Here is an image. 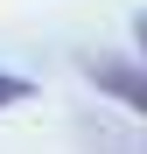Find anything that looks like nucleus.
Here are the masks:
<instances>
[{
  "label": "nucleus",
  "mask_w": 147,
  "mask_h": 154,
  "mask_svg": "<svg viewBox=\"0 0 147 154\" xmlns=\"http://www.w3.org/2000/svg\"><path fill=\"white\" fill-rule=\"evenodd\" d=\"M84 77H91L98 91H112L119 105L147 112V70L140 63H126V56H84Z\"/></svg>",
  "instance_id": "1"
},
{
  "label": "nucleus",
  "mask_w": 147,
  "mask_h": 154,
  "mask_svg": "<svg viewBox=\"0 0 147 154\" xmlns=\"http://www.w3.org/2000/svg\"><path fill=\"white\" fill-rule=\"evenodd\" d=\"M21 98H35V77H14V70H0V112L21 105Z\"/></svg>",
  "instance_id": "2"
},
{
  "label": "nucleus",
  "mask_w": 147,
  "mask_h": 154,
  "mask_svg": "<svg viewBox=\"0 0 147 154\" xmlns=\"http://www.w3.org/2000/svg\"><path fill=\"white\" fill-rule=\"evenodd\" d=\"M140 49H147V21H140Z\"/></svg>",
  "instance_id": "3"
}]
</instances>
